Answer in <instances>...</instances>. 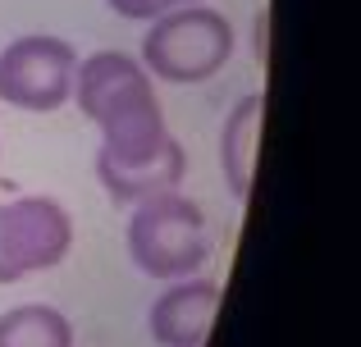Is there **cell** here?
<instances>
[{"label":"cell","instance_id":"3","mask_svg":"<svg viewBox=\"0 0 361 347\" xmlns=\"http://www.w3.org/2000/svg\"><path fill=\"white\" fill-rule=\"evenodd\" d=\"M233 46H238L233 23L215 5H178L151 18L142 37V69L160 82L192 87V82H211L233 60Z\"/></svg>","mask_w":361,"mask_h":347},{"label":"cell","instance_id":"8","mask_svg":"<svg viewBox=\"0 0 361 347\" xmlns=\"http://www.w3.org/2000/svg\"><path fill=\"white\" fill-rule=\"evenodd\" d=\"M261 119H265V96H243L229 110L220 128V170L224 187L238 206L252 201V183H256V146H261Z\"/></svg>","mask_w":361,"mask_h":347},{"label":"cell","instance_id":"6","mask_svg":"<svg viewBox=\"0 0 361 347\" xmlns=\"http://www.w3.org/2000/svg\"><path fill=\"white\" fill-rule=\"evenodd\" d=\"M215 311H220V284L215 279H174L165 293H156L147 311V329L160 347H206Z\"/></svg>","mask_w":361,"mask_h":347},{"label":"cell","instance_id":"5","mask_svg":"<svg viewBox=\"0 0 361 347\" xmlns=\"http://www.w3.org/2000/svg\"><path fill=\"white\" fill-rule=\"evenodd\" d=\"M73 251V220L55 196L0 201V288L64 265Z\"/></svg>","mask_w":361,"mask_h":347},{"label":"cell","instance_id":"10","mask_svg":"<svg viewBox=\"0 0 361 347\" xmlns=\"http://www.w3.org/2000/svg\"><path fill=\"white\" fill-rule=\"evenodd\" d=\"M119 18H133V23H151V18L169 14L178 5H202V0H106Z\"/></svg>","mask_w":361,"mask_h":347},{"label":"cell","instance_id":"7","mask_svg":"<svg viewBox=\"0 0 361 347\" xmlns=\"http://www.w3.org/2000/svg\"><path fill=\"white\" fill-rule=\"evenodd\" d=\"M183 174H188V151L178 146V137H169L156 156H147V160H137V165L97 160V178H101V187H106V196L115 206H137V201H147V196L178 192Z\"/></svg>","mask_w":361,"mask_h":347},{"label":"cell","instance_id":"9","mask_svg":"<svg viewBox=\"0 0 361 347\" xmlns=\"http://www.w3.org/2000/svg\"><path fill=\"white\" fill-rule=\"evenodd\" d=\"M0 347H73V324L46 302H23L0 311Z\"/></svg>","mask_w":361,"mask_h":347},{"label":"cell","instance_id":"2","mask_svg":"<svg viewBox=\"0 0 361 347\" xmlns=\"http://www.w3.org/2000/svg\"><path fill=\"white\" fill-rule=\"evenodd\" d=\"M128 229H123V242H128L133 265L147 279H160V284H174V279H188L211 260V224H206V210L183 192H160L147 196V201L128 206Z\"/></svg>","mask_w":361,"mask_h":347},{"label":"cell","instance_id":"1","mask_svg":"<svg viewBox=\"0 0 361 347\" xmlns=\"http://www.w3.org/2000/svg\"><path fill=\"white\" fill-rule=\"evenodd\" d=\"M73 101L101 128L97 160L137 165L169 142L165 110L156 101V78L142 60L123 51H92L73 69Z\"/></svg>","mask_w":361,"mask_h":347},{"label":"cell","instance_id":"11","mask_svg":"<svg viewBox=\"0 0 361 347\" xmlns=\"http://www.w3.org/2000/svg\"><path fill=\"white\" fill-rule=\"evenodd\" d=\"M256 60L265 64V55H270V14H256Z\"/></svg>","mask_w":361,"mask_h":347},{"label":"cell","instance_id":"4","mask_svg":"<svg viewBox=\"0 0 361 347\" xmlns=\"http://www.w3.org/2000/svg\"><path fill=\"white\" fill-rule=\"evenodd\" d=\"M73 69H78V51L64 37H14L0 51V101L9 110H27V115L64 110L73 101Z\"/></svg>","mask_w":361,"mask_h":347}]
</instances>
